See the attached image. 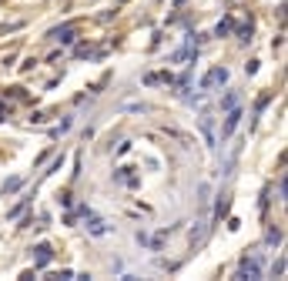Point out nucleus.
Returning a JSON list of instances; mask_svg holds the SVG:
<instances>
[{
    "label": "nucleus",
    "instance_id": "f257e3e1",
    "mask_svg": "<svg viewBox=\"0 0 288 281\" xmlns=\"http://www.w3.org/2000/svg\"><path fill=\"white\" fill-rule=\"evenodd\" d=\"M225 81H228V70H225V67H215L205 81H201V91H211L215 84H225Z\"/></svg>",
    "mask_w": 288,
    "mask_h": 281
},
{
    "label": "nucleus",
    "instance_id": "f03ea898",
    "mask_svg": "<svg viewBox=\"0 0 288 281\" xmlns=\"http://www.w3.org/2000/svg\"><path fill=\"white\" fill-rule=\"evenodd\" d=\"M238 275H241V278H261L258 258H245V261H241V268H238Z\"/></svg>",
    "mask_w": 288,
    "mask_h": 281
},
{
    "label": "nucleus",
    "instance_id": "7ed1b4c3",
    "mask_svg": "<svg viewBox=\"0 0 288 281\" xmlns=\"http://www.w3.org/2000/svg\"><path fill=\"white\" fill-rule=\"evenodd\" d=\"M238 124H241V111H238V107H231L228 121H225V127H221V140H225V138H231V131H234Z\"/></svg>",
    "mask_w": 288,
    "mask_h": 281
},
{
    "label": "nucleus",
    "instance_id": "20e7f679",
    "mask_svg": "<svg viewBox=\"0 0 288 281\" xmlns=\"http://www.w3.org/2000/svg\"><path fill=\"white\" fill-rule=\"evenodd\" d=\"M201 134H205V140L208 144H215V121H211V117H201Z\"/></svg>",
    "mask_w": 288,
    "mask_h": 281
},
{
    "label": "nucleus",
    "instance_id": "39448f33",
    "mask_svg": "<svg viewBox=\"0 0 288 281\" xmlns=\"http://www.w3.org/2000/svg\"><path fill=\"white\" fill-rule=\"evenodd\" d=\"M87 221H91V225H87V231H91V234H108V225H104L101 218H94V214H87Z\"/></svg>",
    "mask_w": 288,
    "mask_h": 281
},
{
    "label": "nucleus",
    "instance_id": "423d86ee",
    "mask_svg": "<svg viewBox=\"0 0 288 281\" xmlns=\"http://www.w3.org/2000/svg\"><path fill=\"white\" fill-rule=\"evenodd\" d=\"M47 261H51V248L41 244V248H37V265H47Z\"/></svg>",
    "mask_w": 288,
    "mask_h": 281
},
{
    "label": "nucleus",
    "instance_id": "0eeeda50",
    "mask_svg": "<svg viewBox=\"0 0 288 281\" xmlns=\"http://www.w3.org/2000/svg\"><path fill=\"white\" fill-rule=\"evenodd\" d=\"M234 104H238V94H228V97L221 100V107H225V111H231Z\"/></svg>",
    "mask_w": 288,
    "mask_h": 281
},
{
    "label": "nucleus",
    "instance_id": "6e6552de",
    "mask_svg": "<svg viewBox=\"0 0 288 281\" xmlns=\"http://www.w3.org/2000/svg\"><path fill=\"white\" fill-rule=\"evenodd\" d=\"M54 37H57V41H64V44H70V27H64V30H54Z\"/></svg>",
    "mask_w": 288,
    "mask_h": 281
},
{
    "label": "nucleus",
    "instance_id": "1a4fd4ad",
    "mask_svg": "<svg viewBox=\"0 0 288 281\" xmlns=\"http://www.w3.org/2000/svg\"><path fill=\"white\" fill-rule=\"evenodd\" d=\"M282 241V231H268V244H278Z\"/></svg>",
    "mask_w": 288,
    "mask_h": 281
}]
</instances>
